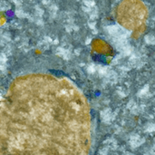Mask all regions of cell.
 I'll return each instance as SVG.
<instances>
[{
	"label": "cell",
	"mask_w": 155,
	"mask_h": 155,
	"mask_svg": "<svg viewBox=\"0 0 155 155\" xmlns=\"http://www.w3.org/2000/svg\"><path fill=\"white\" fill-rule=\"evenodd\" d=\"M88 72H90V73H93V72H94V68L93 67V66H90V67H88Z\"/></svg>",
	"instance_id": "cell-1"
}]
</instances>
